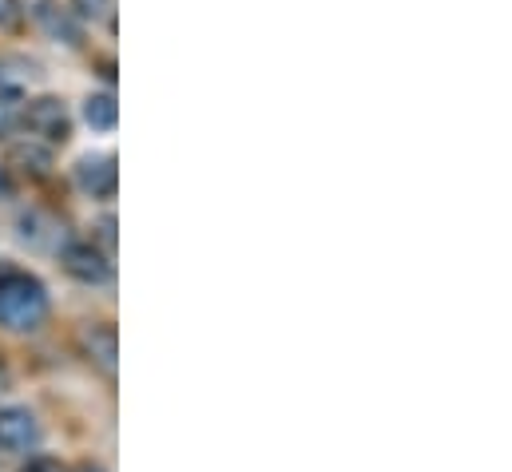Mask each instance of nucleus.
<instances>
[{
	"mask_svg": "<svg viewBox=\"0 0 512 472\" xmlns=\"http://www.w3.org/2000/svg\"><path fill=\"white\" fill-rule=\"evenodd\" d=\"M48 318V290L36 274L0 262V326L12 334H32Z\"/></svg>",
	"mask_w": 512,
	"mask_h": 472,
	"instance_id": "nucleus-1",
	"label": "nucleus"
},
{
	"mask_svg": "<svg viewBox=\"0 0 512 472\" xmlns=\"http://www.w3.org/2000/svg\"><path fill=\"white\" fill-rule=\"evenodd\" d=\"M24 127L32 131V135H40L48 147H64L68 139H72V116H68V108H64V100H56V96H40V100H32L28 108H24Z\"/></svg>",
	"mask_w": 512,
	"mask_h": 472,
	"instance_id": "nucleus-2",
	"label": "nucleus"
},
{
	"mask_svg": "<svg viewBox=\"0 0 512 472\" xmlns=\"http://www.w3.org/2000/svg\"><path fill=\"white\" fill-rule=\"evenodd\" d=\"M60 266H64L76 282H84V286H100V282L112 278L108 254H100L92 242H68V246L60 250Z\"/></svg>",
	"mask_w": 512,
	"mask_h": 472,
	"instance_id": "nucleus-3",
	"label": "nucleus"
},
{
	"mask_svg": "<svg viewBox=\"0 0 512 472\" xmlns=\"http://www.w3.org/2000/svg\"><path fill=\"white\" fill-rule=\"evenodd\" d=\"M76 183L84 195L92 199H112L116 195V183H120V171H116V155H84L76 163Z\"/></svg>",
	"mask_w": 512,
	"mask_h": 472,
	"instance_id": "nucleus-4",
	"label": "nucleus"
},
{
	"mask_svg": "<svg viewBox=\"0 0 512 472\" xmlns=\"http://www.w3.org/2000/svg\"><path fill=\"white\" fill-rule=\"evenodd\" d=\"M0 445L12 453H28L40 445V425L28 409H0Z\"/></svg>",
	"mask_w": 512,
	"mask_h": 472,
	"instance_id": "nucleus-5",
	"label": "nucleus"
},
{
	"mask_svg": "<svg viewBox=\"0 0 512 472\" xmlns=\"http://www.w3.org/2000/svg\"><path fill=\"white\" fill-rule=\"evenodd\" d=\"M84 346H88V354L92 361L112 377L116 373V354H120V346H116V326L112 322H100V326H92L88 334H84Z\"/></svg>",
	"mask_w": 512,
	"mask_h": 472,
	"instance_id": "nucleus-6",
	"label": "nucleus"
},
{
	"mask_svg": "<svg viewBox=\"0 0 512 472\" xmlns=\"http://www.w3.org/2000/svg\"><path fill=\"white\" fill-rule=\"evenodd\" d=\"M36 20H40L52 36H60L64 44H80V24H76L60 4H52V0H36Z\"/></svg>",
	"mask_w": 512,
	"mask_h": 472,
	"instance_id": "nucleus-7",
	"label": "nucleus"
},
{
	"mask_svg": "<svg viewBox=\"0 0 512 472\" xmlns=\"http://www.w3.org/2000/svg\"><path fill=\"white\" fill-rule=\"evenodd\" d=\"M84 119H88L92 131H112L116 119H120L116 96H112V92H92V96L84 100Z\"/></svg>",
	"mask_w": 512,
	"mask_h": 472,
	"instance_id": "nucleus-8",
	"label": "nucleus"
},
{
	"mask_svg": "<svg viewBox=\"0 0 512 472\" xmlns=\"http://www.w3.org/2000/svg\"><path fill=\"white\" fill-rule=\"evenodd\" d=\"M8 159H12L20 171H32V175H48V167H52V155H48L44 147H36V143H16Z\"/></svg>",
	"mask_w": 512,
	"mask_h": 472,
	"instance_id": "nucleus-9",
	"label": "nucleus"
},
{
	"mask_svg": "<svg viewBox=\"0 0 512 472\" xmlns=\"http://www.w3.org/2000/svg\"><path fill=\"white\" fill-rule=\"evenodd\" d=\"M24 24V0H0V32H16Z\"/></svg>",
	"mask_w": 512,
	"mask_h": 472,
	"instance_id": "nucleus-10",
	"label": "nucleus"
},
{
	"mask_svg": "<svg viewBox=\"0 0 512 472\" xmlns=\"http://www.w3.org/2000/svg\"><path fill=\"white\" fill-rule=\"evenodd\" d=\"M12 123H16V100L0 92V139L12 131Z\"/></svg>",
	"mask_w": 512,
	"mask_h": 472,
	"instance_id": "nucleus-11",
	"label": "nucleus"
},
{
	"mask_svg": "<svg viewBox=\"0 0 512 472\" xmlns=\"http://www.w3.org/2000/svg\"><path fill=\"white\" fill-rule=\"evenodd\" d=\"M20 472H64V469H60L52 457H32V461H28Z\"/></svg>",
	"mask_w": 512,
	"mask_h": 472,
	"instance_id": "nucleus-12",
	"label": "nucleus"
},
{
	"mask_svg": "<svg viewBox=\"0 0 512 472\" xmlns=\"http://www.w3.org/2000/svg\"><path fill=\"white\" fill-rule=\"evenodd\" d=\"M8 191V175H4V167H0V195Z\"/></svg>",
	"mask_w": 512,
	"mask_h": 472,
	"instance_id": "nucleus-13",
	"label": "nucleus"
},
{
	"mask_svg": "<svg viewBox=\"0 0 512 472\" xmlns=\"http://www.w3.org/2000/svg\"><path fill=\"white\" fill-rule=\"evenodd\" d=\"M76 472H104V469H100V465H80Z\"/></svg>",
	"mask_w": 512,
	"mask_h": 472,
	"instance_id": "nucleus-14",
	"label": "nucleus"
}]
</instances>
